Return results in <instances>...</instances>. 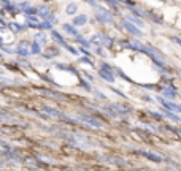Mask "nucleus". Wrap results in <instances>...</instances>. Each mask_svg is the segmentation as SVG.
Segmentation results:
<instances>
[{
  "instance_id": "f257e3e1",
  "label": "nucleus",
  "mask_w": 181,
  "mask_h": 171,
  "mask_svg": "<svg viewBox=\"0 0 181 171\" xmlns=\"http://www.w3.org/2000/svg\"><path fill=\"white\" fill-rule=\"evenodd\" d=\"M84 22H86V16H80V17L75 19V24H78V25H81V24H84Z\"/></svg>"
},
{
  "instance_id": "f03ea898",
  "label": "nucleus",
  "mask_w": 181,
  "mask_h": 171,
  "mask_svg": "<svg viewBox=\"0 0 181 171\" xmlns=\"http://www.w3.org/2000/svg\"><path fill=\"white\" fill-rule=\"evenodd\" d=\"M175 41H176V43H179V44H181V40H178V38H175Z\"/></svg>"
}]
</instances>
